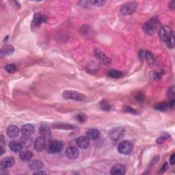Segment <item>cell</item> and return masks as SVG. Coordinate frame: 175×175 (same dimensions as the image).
Returning a JSON list of instances; mask_svg holds the SVG:
<instances>
[{
  "label": "cell",
  "instance_id": "obj_8",
  "mask_svg": "<svg viewBox=\"0 0 175 175\" xmlns=\"http://www.w3.org/2000/svg\"><path fill=\"white\" fill-rule=\"evenodd\" d=\"M14 162L15 160L13 157H6L2 159L1 163H0L2 170H6V169L13 166Z\"/></svg>",
  "mask_w": 175,
  "mask_h": 175
},
{
  "label": "cell",
  "instance_id": "obj_6",
  "mask_svg": "<svg viewBox=\"0 0 175 175\" xmlns=\"http://www.w3.org/2000/svg\"><path fill=\"white\" fill-rule=\"evenodd\" d=\"M94 54L97 59L99 60L103 64H105V65L107 66L111 64V60H110L105 54H103V52L100 51L99 50H95Z\"/></svg>",
  "mask_w": 175,
  "mask_h": 175
},
{
  "label": "cell",
  "instance_id": "obj_20",
  "mask_svg": "<svg viewBox=\"0 0 175 175\" xmlns=\"http://www.w3.org/2000/svg\"><path fill=\"white\" fill-rule=\"evenodd\" d=\"M20 142L21 143V144H22L23 147H25V148H28V147L32 146L33 141H32V138L30 136H24L21 138Z\"/></svg>",
  "mask_w": 175,
  "mask_h": 175
},
{
  "label": "cell",
  "instance_id": "obj_32",
  "mask_svg": "<svg viewBox=\"0 0 175 175\" xmlns=\"http://www.w3.org/2000/svg\"><path fill=\"white\" fill-rule=\"evenodd\" d=\"M77 118L79 121V122H84L86 121V116L84 113H79V114L77 116Z\"/></svg>",
  "mask_w": 175,
  "mask_h": 175
},
{
  "label": "cell",
  "instance_id": "obj_34",
  "mask_svg": "<svg viewBox=\"0 0 175 175\" xmlns=\"http://www.w3.org/2000/svg\"><path fill=\"white\" fill-rule=\"evenodd\" d=\"M168 165L167 163H165V164H164V165H162V167L160 169V173H165V172L166 171V170H168Z\"/></svg>",
  "mask_w": 175,
  "mask_h": 175
},
{
  "label": "cell",
  "instance_id": "obj_12",
  "mask_svg": "<svg viewBox=\"0 0 175 175\" xmlns=\"http://www.w3.org/2000/svg\"><path fill=\"white\" fill-rule=\"evenodd\" d=\"M77 145H78L79 148L86 149H88L89 145H90V140L86 136H80L76 140Z\"/></svg>",
  "mask_w": 175,
  "mask_h": 175
},
{
  "label": "cell",
  "instance_id": "obj_33",
  "mask_svg": "<svg viewBox=\"0 0 175 175\" xmlns=\"http://www.w3.org/2000/svg\"><path fill=\"white\" fill-rule=\"evenodd\" d=\"M56 127L60 129H73L75 128L74 126L70 125H59V127Z\"/></svg>",
  "mask_w": 175,
  "mask_h": 175
},
{
  "label": "cell",
  "instance_id": "obj_23",
  "mask_svg": "<svg viewBox=\"0 0 175 175\" xmlns=\"http://www.w3.org/2000/svg\"><path fill=\"white\" fill-rule=\"evenodd\" d=\"M33 154L30 150H23L19 154V157L23 161H30L32 158Z\"/></svg>",
  "mask_w": 175,
  "mask_h": 175
},
{
  "label": "cell",
  "instance_id": "obj_19",
  "mask_svg": "<svg viewBox=\"0 0 175 175\" xmlns=\"http://www.w3.org/2000/svg\"><path fill=\"white\" fill-rule=\"evenodd\" d=\"M43 21V17L40 13H35L34 15L32 20V26L34 27H37L41 26V23Z\"/></svg>",
  "mask_w": 175,
  "mask_h": 175
},
{
  "label": "cell",
  "instance_id": "obj_30",
  "mask_svg": "<svg viewBox=\"0 0 175 175\" xmlns=\"http://www.w3.org/2000/svg\"><path fill=\"white\" fill-rule=\"evenodd\" d=\"M90 4L93 6H101L105 4V1L103 0H91V1L88 2Z\"/></svg>",
  "mask_w": 175,
  "mask_h": 175
},
{
  "label": "cell",
  "instance_id": "obj_37",
  "mask_svg": "<svg viewBox=\"0 0 175 175\" xmlns=\"http://www.w3.org/2000/svg\"><path fill=\"white\" fill-rule=\"evenodd\" d=\"M174 105V99H172L170 102H169V104H168V106L170 107H173Z\"/></svg>",
  "mask_w": 175,
  "mask_h": 175
},
{
  "label": "cell",
  "instance_id": "obj_26",
  "mask_svg": "<svg viewBox=\"0 0 175 175\" xmlns=\"http://www.w3.org/2000/svg\"><path fill=\"white\" fill-rule=\"evenodd\" d=\"M168 105L165 102L159 103L157 104V105L155 106V109L156 110H158V111L164 112L168 109Z\"/></svg>",
  "mask_w": 175,
  "mask_h": 175
},
{
  "label": "cell",
  "instance_id": "obj_38",
  "mask_svg": "<svg viewBox=\"0 0 175 175\" xmlns=\"http://www.w3.org/2000/svg\"><path fill=\"white\" fill-rule=\"evenodd\" d=\"M35 174H47V173H45V171H41V170H38L36 172V173H34Z\"/></svg>",
  "mask_w": 175,
  "mask_h": 175
},
{
  "label": "cell",
  "instance_id": "obj_11",
  "mask_svg": "<svg viewBox=\"0 0 175 175\" xmlns=\"http://www.w3.org/2000/svg\"><path fill=\"white\" fill-rule=\"evenodd\" d=\"M46 146L45 138L42 136L38 137L34 142V149L36 151L41 152L44 150Z\"/></svg>",
  "mask_w": 175,
  "mask_h": 175
},
{
  "label": "cell",
  "instance_id": "obj_10",
  "mask_svg": "<svg viewBox=\"0 0 175 175\" xmlns=\"http://www.w3.org/2000/svg\"><path fill=\"white\" fill-rule=\"evenodd\" d=\"M79 151L75 146H70L66 150V156L70 159H75L78 157Z\"/></svg>",
  "mask_w": 175,
  "mask_h": 175
},
{
  "label": "cell",
  "instance_id": "obj_39",
  "mask_svg": "<svg viewBox=\"0 0 175 175\" xmlns=\"http://www.w3.org/2000/svg\"><path fill=\"white\" fill-rule=\"evenodd\" d=\"M174 4H175V3H174V1H173V2H171L170 3V8H171L172 9H174Z\"/></svg>",
  "mask_w": 175,
  "mask_h": 175
},
{
  "label": "cell",
  "instance_id": "obj_24",
  "mask_svg": "<svg viewBox=\"0 0 175 175\" xmlns=\"http://www.w3.org/2000/svg\"><path fill=\"white\" fill-rule=\"evenodd\" d=\"M14 51V48L13 46L12 45H6L5 46L4 48H2L1 51V55L2 56H9V55L12 54Z\"/></svg>",
  "mask_w": 175,
  "mask_h": 175
},
{
  "label": "cell",
  "instance_id": "obj_2",
  "mask_svg": "<svg viewBox=\"0 0 175 175\" xmlns=\"http://www.w3.org/2000/svg\"><path fill=\"white\" fill-rule=\"evenodd\" d=\"M63 97L66 99L74 100L78 101H84L86 99V96L81 93L74 90H66L64 91L62 94Z\"/></svg>",
  "mask_w": 175,
  "mask_h": 175
},
{
  "label": "cell",
  "instance_id": "obj_13",
  "mask_svg": "<svg viewBox=\"0 0 175 175\" xmlns=\"http://www.w3.org/2000/svg\"><path fill=\"white\" fill-rule=\"evenodd\" d=\"M110 173L113 175H122L126 173V168L122 164H116L111 168Z\"/></svg>",
  "mask_w": 175,
  "mask_h": 175
},
{
  "label": "cell",
  "instance_id": "obj_22",
  "mask_svg": "<svg viewBox=\"0 0 175 175\" xmlns=\"http://www.w3.org/2000/svg\"><path fill=\"white\" fill-rule=\"evenodd\" d=\"M107 76H108L109 78L113 79H118L123 76V73L121 71H119L118 70L111 69L108 70V72H107Z\"/></svg>",
  "mask_w": 175,
  "mask_h": 175
},
{
  "label": "cell",
  "instance_id": "obj_17",
  "mask_svg": "<svg viewBox=\"0 0 175 175\" xmlns=\"http://www.w3.org/2000/svg\"><path fill=\"white\" fill-rule=\"evenodd\" d=\"M9 148L14 153H19L23 149V146L21 142L17 141H11L9 144Z\"/></svg>",
  "mask_w": 175,
  "mask_h": 175
},
{
  "label": "cell",
  "instance_id": "obj_31",
  "mask_svg": "<svg viewBox=\"0 0 175 175\" xmlns=\"http://www.w3.org/2000/svg\"><path fill=\"white\" fill-rule=\"evenodd\" d=\"M163 75V73H158V72H153L152 73L151 78L155 81H158L159 79H160Z\"/></svg>",
  "mask_w": 175,
  "mask_h": 175
},
{
  "label": "cell",
  "instance_id": "obj_14",
  "mask_svg": "<svg viewBox=\"0 0 175 175\" xmlns=\"http://www.w3.org/2000/svg\"><path fill=\"white\" fill-rule=\"evenodd\" d=\"M35 131V128L32 124H26L21 127V132L24 136H31Z\"/></svg>",
  "mask_w": 175,
  "mask_h": 175
},
{
  "label": "cell",
  "instance_id": "obj_27",
  "mask_svg": "<svg viewBox=\"0 0 175 175\" xmlns=\"http://www.w3.org/2000/svg\"><path fill=\"white\" fill-rule=\"evenodd\" d=\"M5 69L9 73H13L17 71V67L15 64H7V65L6 66Z\"/></svg>",
  "mask_w": 175,
  "mask_h": 175
},
{
  "label": "cell",
  "instance_id": "obj_1",
  "mask_svg": "<svg viewBox=\"0 0 175 175\" xmlns=\"http://www.w3.org/2000/svg\"><path fill=\"white\" fill-rule=\"evenodd\" d=\"M159 25V21L157 17H153L152 19L149 20L144 24L143 26V29L147 34H153L155 32V30L157 28Z\"/></svg>",
  "mask_w": 175,
  "mask_h": 175
},
{
  "label": "cell",
  "instance_id": "obj_15",
  "mask_svg": "<svg viewBox=\"0 0 175 175\" xmlns=\"http://www.w3.org/2000/svg\"><path fill=\"white\" fill-rule=\"evenodd\" d=\"M7 134L10 138H16L19 135V129L15 125L9 126L7 129Z\"/></svg>",
  "mask_w": 175,
  "mask_h": 175
},
{
  "label": "cell",
  "instance_id": "obj_21",
  "mask_svg": "<svg viewBox=\"0 0 175 175\" xmlns=\"http://www.w3.org/2000/svg\"><path fill=\"white\" fill-rule=\"evenodd\" d=\"M29 166L32 170H38L43 167V164L39 160H33L30 163Z\"/></svg>",
  "mask_w": 175,
  "mask_h": 175
},
{
  "label": "cell",
  "instance_id": "obj_29",
  "mask_svg": "<svg viewBox=\"0 0 175 175\" xmlns=\"http://www.w3.org/2000/svg\"><path fill=\"white\" fill-rule=\"evenodd\" d=\"M101 108L105 111H109L111 109V106H110L109 103L106 101H103L101 103Z\"/></svg>",
  "mask_w": 175,
  "mask_h": 175
},
{
  "label": "cell",
  "instance_id": "obj_16",
  "mask_svg": "<svg viewBox=\"0 0 175 175\" xmlns=\"http://www.w3.org/2000/svg\"><path fill=\"white\" fill-rule=\"evenodd\" d=\"M100 136V131L96 129H90L86 132V137L89 140H97Z\"/></svg>",
  "mask_w": 175,
  "mask_h": 175
},
{
  "label": "cell",
  "instance_id": "obj_3",
  "mask_svg": "<svg viewBox=\"0 0 175 175\" xmlns=\"http://www.w3.org/2000/svg\"><path fill=\"white\" fill-rule=\"evenodd\" d=\"M132 150H133V145L131 142L127 140L122 141L118 146V152L122 155L130 154L132 152Z\"/></svg>",
  "mask_w": 175,
  "mask_h": 175
},
{
  "label": "cell",
  "instance_id": "obj_7",
  "mask_svg": "<svg viewBox=\"0 0 175 175\" xmlns=\"http://www.w3.org/2000/svg\"><path fill=\"white\" fill-rule=\"evenodd\" d=\"M124 129L122 127L113 128L109 131V137L113 140H118L123 136Z\"/></svg>",
  "mask_w": 175,
  "mask_h": 175
},
{
  "label": "cell",
  "instance_id": "obj_9",
  "mask_svg": "<svg viewBox=\"0 0 175 175\" xmlns=\"http://www.w3.org/2000/svg\"><path fill=\"white\" fill-rule=\"evenodd\" d=\"M173 32L172 31L170 27L168 26H164L161 27L160 30H159V36H160V38L162 41L165 42Z\"/></svg>",
  "mask_w": 175,
  "mask_h": 175
},
{
  "label": "cell",
  "instance_id": "obj_5",
  "mask_svg": "<svg viewBox=\"0 0 175 175\" xmlns=\"http://www.w3.org/2000/svg\"><path fill=\"white\" fill-rule=\"evenodd\" d=\"M137 6V4L136 2H127L124 5H122L121 9V12L124 15L130 14L136 10Z\"/></svg>",
  "mask_w": 175,
  "mask_h": 175
},
{
  "label": "cell",
  "instance_id": "obj_18",
  "mask_svg": "<svg viewBox=\"0 0 175 175\" xmlns=\"http://www.w3.org/2000/svg\"><path fill=\"white\" fill-rule=\"evenodd\" d=\"M40 133L41 134L42 137H44L45 139H50L51 137V132L50 129V128L45 125H42L40 127Z\"/></svg>",
  "mask_w": 175,
  "mask_h": 175
},
{
  "label": "cell",
  "instance_id": "obj_36",
  "mask_svg": "<svg viewBox=\"0 0 175 175\" xmlns=\"http://www.w3.org/2000/svg\"><path fill=\"white\" fill-rule=\"evenodd\" d=\"M125 112H130V113H136V112L135 111V109H133V108H131V107H126L125 108Z\"/></svg>",
  "mask_w": 175,
  "mask_h": 175
},
{
  "label": "cell",
  "instance_id": "obj_35",
  "mask_svg": "<svg viewBox=\"0 0 175 175\" xmlns=\"http://www.w3.org/2000/svg\"><path fill=\"white\" fill-rule=\"evenodd\" d=\"M174 162H175V155L173 154L170 157V163L172 165H174Z\"/></svg>",
  "mask_w": 175,
  "mask_h": 175
},
{
  "label": "cell",
  "instance_id": "obj_28",
  "mask_svg": "<svg viewBox=\"0 0 175 175\" xmlns=\"http://www.w3.org/2000/svg\"><path fill=\"white\" fill-rule=\"evenodd\" d=\"M170 137V136L168 133H163L160 137H159L157 138V143L159 144L164 143L165 140H167Z\"/></svg>",
  "mask_w": 175,
  "mask_h": 175
},
{
  "label": "cell",
  "instance_id": "obj_4",
  "mask_svg": "<svg viewBox=\"0 0 175 175\" xmlns=\"http://www.w3.org/2000/svg\"><path fill=\"white\" fill-rule=\"evenodd\" d=\"M63 149V143L60 140H52L48 145V152L51 154L60 152Z\"/></svg>",
  "mask_w": 175,
  "mask_h": 175
},
{
  "label": "cell",
  "instance_id": "obj_25",
  "mask_svg": "<svg viewBox=\"0 0 175 175\" xmlns=\"http://www.w3.org/2000/svg\"><path fill=\"white\" fill-rule=\"evenodd\" d=\"M166 43L168 47L170 49H173L174 46V32L172 33V34L170 36V37L168 38L166 41L165 42Z\"/></svg>",
  "mask_w": 175,
  "mask_h": 175
}]
</instances>
